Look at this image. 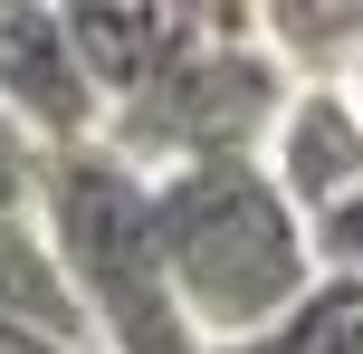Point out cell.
<instances>
[{"label":"cell","instance_id":"6da1fadb","mask_svg":"<svg viewBox=\"0 0 363 354\" xmlns=\"http://www.w3.org/2000/svg\"><path fill=\"white\" fill-rule=\"evenodd\" d=\"M153 221H163V268L182 316L201 326V345H230L249 326L287 316L325 259H315V221L277 192V172L258 163H191L153 182Z\"/></svg>","mask_w":363,"mask_h":354},{"label":"cell","instance_id":"7a4b0ae2","mask_svg":"<svg viewBox=\"0 0 363 354\" xmlns=\"http://www.w3.org/2000/svg\"><path fill=\"white\" fill-rule=\"evenodd\" d=\"M38 230L67 268L77 306L96 326V354H201V326L182 316L172 268H163V221H153V172L125 153L77 144L48 153L38 182Z\"/></svg>","mask_w":363,"mask_h":354},{"label":"cell","instance_id":"3957f363","mask_svg":"<svg viewBox=\"0 0 363 354\" xmlns=\"http://www.w3.org/2000/svg\"><path fill=\"white\" fill-rule=\"evenodd\" d=\"M296 77L268 57L258 10L239 0H201V38L153 77L134 106L106 115V153H125L134 172H191V163H249L268 153L277 115H287Z\"/></svg>","mask_w":363,"mask_h":354},{"label":"cell","instance_id":"277c9868","mask_svg":"<svg viewBox=\"0 0 363 354\" xmlns=\"http://www.w3.org/2000/svg\"><path fill=\"white\" fill-rule=\"evenodd\" d=\"M0 115H10L38 153L106 144V96H96L86 57H77L67 10H48V0H0Z\"/></svg>","mask_w":363,"mask_h":354},{"label":"cell","instance_id":"5b68a950","mask_svg":"<svg viewBox=\"0 0 363 354\" xmlns=\"http://www.w3.org/2000/svg\"><path fill=\"white\" fill-rule=\"evenodd\" d=\"M258 163L277 172V192H287L306 221L345 211L354 192H363V106H354L345 87H296Z\"/></svg>","mask_w":363,"mask_h":354},{"label":"cell","instance_id":"8992f818","mask_svg":"<svg viewBox=\"0 0 363 354\" xmlns=\"http://www.w3.org/2000/svg\"><path fill=\"white\" fill-rule=\"evenodd\" d=\"M67 29H77V57H86L106 115H115L201 38V0H77Z\"/></svg>","mask_w":363,"mask_h":354},{"label":"cell","instance_id":"52a82bcc","mask_svg":"<svg viewBox=\"0 0 363 354\" xmlns=\"http://www.w3.org/2000/svg\"><path fill=\"white\" fill-rule=\"evenodd\" d=\"M0 326L96 345V326H86V306H77V287H67V268H57L38 211H0Z\"/></svg>","mask_w":363,"mask_h":354},{"label":"cell","instance_id":"ba28073f","mask_svg":"<svg viewBox=\"0 0 363 354\" xmlns=\"http://www.w3.org/2000/svg\"><path fill=\"white\" fill-rule=\"evenodd\" d=\"M268 57L296 87H354L363 67V0H268L258 10Z\"/></svg>","mask_w":363,"mask_h":354},{"label":"cell","instance_id":"9c48e42d","mask_svg":"<svg viewBox=\"0 0 363 354\" xmlns=\"http://www.w3.org/2000/svg\"><path fill=\"white\" fill-rule=\"evenodd\" d=\"M201 354H363V278H315L287 316L249 326L230 345H201Z\"/></svg>","mask_w":363,"mask_h":354},{"label":"cell","instance_id":"30bf717a","mask_svg":"<svg viewBox=\"0 0 363 354\" xmlns=\"http://www.w3.org/2000/svg\"><path fill=\"white\" fill-rule=\"evenodd\" d=\"M38 182H48V153L0 115V211H38Z\"/></svg>","mask_w":363,"mask_h":354},{"label":"cell","instance_id":"8fae6325","mask_svg":"<svg viewBox=\"0 0 363 354\" xmlns=\"http://www.w3.org/2000/svg\"><path fill=\"white\" fill-rule=\"evenodd\" d=\"M315 259H325V278H363V192L315 221Z\"/></svg>","mask_w":363,"mask_h":354},{"label":"cell","instance_id":"7c38bea8","mask_svg":"<svg viewBox=\"0 0 363 354\" xmlns=\"http://www.w3.org/2000/svg\"><path fill=\"white\" fill-rule=\"evenodd\" d=\"M0 354H96V345H67V336H29V326H0Z\"/></svg>","mask_w":363,"mask_h":354},{"label":"cell","instance_id":"4fadbf2b","mask_svg":"<svg viewBox=\"0 0 363 354\" xmlns=\"http://www.w3.org/2000/svg\"><path fill=\"white\" fill-rule=\"evenodd\" d=\"M345 96H354V106H363V67H354V87H345Z\"/></svg>","mask_w":363,"mask_h":354}]
</instances>
